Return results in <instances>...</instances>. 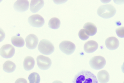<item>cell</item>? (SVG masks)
I'll list each match as a JSON object with an SVG mask.
<instances>
[{"instance_id": "1", "label": "cell", "mask_w": 124, "mask_h": 83, "mask_svg": "<svg viewBox=\"0 0 124 83\" xmlns=\"http://www.w3.org/2000/svg\"><path fill=\"white\" fill-rule=\"evenodd\" d=\"M72 83H98L95 75L91 72L82 70L75 76Z\"/></svg>"}, {"instance_id": "2", "label": "cell", "mask_w": 124, "mask_h": 83, "mask_svg": "<svg viewBox=\"0 0 124 83\" xmlns=\"http://www.w3.org/2000/svg\"><path fill=\"white\" fill-rule=\"evenodd\" d=\"M115 8L111 4L102 5L98 8L97 11L98 15L101 17L108 19L113 17L116 14Z\"/></svg>"}, {"instance_id": "3", "label": "cell", "mask_w": 124, "mask_h": 83, "mask_svg": "<svg viewBox=\"0 0 124 83\" xmlns=\"http://www.w3.org/2000/svg\"><path fill=\"white\" fill-rule=\"evenodd\" d=\"M38 49L41 53L46 55L51 54L54 51V48L50 41L45 39L41 40L38 45Z\"/></svg>"}, {"instance_id": "4", "label": "cell", "mask_w": 124, "mask_h": 83, "mask_svg": "<svg viewBox=\"0 0 124 83\" xmlns=\"http://www.w3.org/2000/svg\"><path fill=\"white\" fill-rule=\"evenodd\" d=\"M106 60L104 57L100 56L93 57L90 60V66L95 70H99L103 68L106 64Z\"/></svg>"}, {"instance_id": "5", "label": "cell", "mask_w": 124, "mask_h": 83, "mask_svg": "<svg viewBox=\"0 0 124 83\" xmlns=\"http://www.w3.org/2000/svg\"><path fill=\"white\" fill-rule=\"evenodd\" d=\"M59 47L62 52L68 55L72 54L76 49L75 44L72 42L68 41H62L60 44Z\"/></svg>"}, {"instance_id": "6", "label": "cell", "mask_w": 124, "mask_h": 83, "mask_svg": "<svg viewBox=\"0 0 124 83\" xmlns=\"http://www.w3.org/2000/svg\"><path fill=\"white\" fill-rule=\"evenodd\" d=\"M36 60L38 67L42 70L48 69L52 64V61L50 58L43 55L38 56L37 57Z\"/></svg>"}, {"instance_id": "7", "label": "cell", "mask_w": 124, "mask_h": 83, "mask_svg": "<svg viewBox=\"0 0 124 83\" xmlns=\"http://www.w3.org/2000/svg\"><path fill=\"white\" fill-rule=\"evenodd\" d=\"M28 21L30 25L35 27H41L45 23V20L43 17L37 14L30 16L28 18Z\"/></svg>"}, {"instance_id": "8", "label": "cell", "mask_w": 124, "mask_h": 83, "mask_svg": "<svg viewBox=\"0 0 124 83\" xmlns=\"http://www.w3.org/2000/svg\"><path fill=\"white\" fill-rule=\"evenodd\" d=\"M15 52L14 47L10 44H6L3 45L0 50L1 56L5 58H10L12 57Z\"/></svg>"}, {"instance_id": "9", "label": "cell", "mask_w": 124, "mask_h": 83, "mask_svg": "<svg viewBox=\"0 0 124 83\" xmlns=\"http://www.w3.org/2000/svg\"><path fill=\"white\" fill-rule=\"evenodd\" d=\"M26 46L29 49L32 50L37 47L38 42V39L35 35L30 34L26 38Z\"/></svg>"}, {"instance_id": "10", "label": "cell", "mask_w": 124, "mask_h": 83, "mask_svg": "<svg viewBox=\"0 0 124 83\" xmlns=\"http://www.w3.org/2000/svg\"><path fill=\"white\" fill-rule=\"evenodd\" d=\"M29 3L27 0H17L14 4V8L16 11L22 12L29 8Z\"/></svg>"}, {"instance_id": "11", "label": "cell", "mask_w": 124, "mask_h": 83, "mask_svg": "<svg viewBox=\"0 0 124 83\" xmlns=\"http://www.w3.org/2000/svg\"><path fill=\"white\" fill-rule=\"evenodd\" d=\"M105 44L106 47L109 50H114L117 49L119 45L118 40L114 37H111L107 38Z\"/></svg>"}, {"instance_id": "12", "label": "cell", "mask_w": 124, "mask_h": 83, "mask_svg": "<svg viewBox=\"0 0 124 83\" xmlns=\"http://www.w3.org/2000/svg\"><path fill=\"white\" fill-rule=\"evenodd\" d=\"M98 44L96 41L90 40L85 44L84 49V50L87 53H91L95 51L98 49Z\"/></svg>"}, {"instance_id": "13", "label": "cell", "mask_w": 124, "mask_h": 83, "mask_svg": "<svg viewBox=\"0 0 124 83\" xmlns=\"http://www.w3.org/2000/svg\"><path fill=\"white\" fill-rule=\"evenodd\" d=\"M44 5L43 0H31L30 4V10L32 13H36L41 9Z\"/></svg>"}, {"instance_id": "14", "label": "cell", "mask_w": 124, "mask_h": 83, "mask_svg": "<svg viewBox=\"0 0 124 83\" xmlns=\"http://www.w3.org/2000/svg\"><path fill=\"white\" fill-rule=\"evenodd\" d=\"M35 65V61L32 57L28 56L25 58L23 62V66L25 70L30 71L33 68Z\"/></svg>"}, {"instance_id": "15", "label": "cell", "mask_w": 124, "mask_h": 83, "mask_svg": "<svg viewBox=\"0 0 124 83\" xmlns=\"http://www.w3.org/2000/svg\"><path fill=\"white\" fill-rule=\"evenodd\" d=\"M98 81L101 83H106L109 79V75L107 71L103 70L99 71L97 75Z\"/></svg>"}, {"instance_id": "16", "label": "cell", "mask_w": 124, "mask_h": 83, "mask_svg": "<svg viewBox=\"0 0 124 83\" xmlns=\"http://www.w3.org/2000/svg\"><path fill=\"white\" fill-rule=\"evenodd\" d=\"M83 28L88 31L90 36H91L95 35L97 32V29L96 26L92 23H86L84 25Z\"/></svg>"}, {"instance_id": "17", "label": "cell", "mask_w": 124, "mask_h": 83, "mask_svg": "<svg viewBox=\"0 0 124 83\" xmlns=\"http://www.w3.org/2000/svg\"><path fill=\"white\" fill-rule=\"evenodd\" d=\"M16 68L15 64L13 62L9 60L6 61L3 66L4 71L8 73L13 72L15 70Z\"/></svg>"}, {"instance_id": "18", "label": "cell", "mask_w": 124, "mask_h": 83, "mask_svg": "<svg viewBox=\"0 0 124 83\" xmlns=\"http://www.w3.org/2000/svg\"><path fill=\"white\" fill-rule=\"evenodd\" d=\"M11 42L14 46L18 47H22L24 45V41L21 37L18 36H14L11 39Z\"/></svg>"}, {"instance_id": "19", "label": "cell", "mask_w": 124, "mask_h": 83, "mask_svg": "<svg viewBox=\"0 0 124 83\" xmlns=\"http://www.w3.org/2000/svg\"><path fill=\"white\" fill-rule=\"evenodd\" d=\"M60 24L61 22L59 19L56 17H53L49 20L48 25L50 28L56 29L59 27Z\"/></svg>"}, {"instance_id": "20", "label": "cell", "mask_w": 124, "mask_h": 83, "mask_svg": "<svg viewBox=\"0 0 124 83\" xmlns=\"http://www.w3.org/2000/svg\"><path fill=\"white\" fill-rule=\"evenodd\" d=\"M30 83H39L40 77L39 74L36 72L31 73L28 78Z\"/></svg>"}, {"instance_id": "21", "label": "cell", "mask_w": 124, "mask_h": 83, "mask_svg": "<svg viewBox=\"0 0 124 83\" xmlns=\"http://www.w3.org/2000/svg\"><path fill=\"white\" fill-rule=\"evenodd\" d=\"M78 35L79 38L83 41L88 39L90 36L88 31L85 29H81L79 31Z\"/></svg>"}, {"instance_id": "22", "label": "cell", "mask_w": 124, "mask_h": 83, "mask_svg": "<svg viewBox=\"0 0 124 83\" xmlns=\"http://www.w3.org/2000/svg\"><path fill=\"white\" fill-rule=\"evenodd\" d=\"M116 32L117 35L121 38H124V27L118 28L116 30Z\"/></svg>"}, {"instance_id": "23", "label": "cell", "mask_w": 124, "mask_h": 83, "mask_svg": "<svg viewBox=\"0 0 124 83\" xmlns=\"http://www.w3.org/2000/svg\"><path fill=\"white\" fill-rule=\"evenodd\" d=\"M15 83H27V82L25 79L20 78L16 80Z\"/></svg>"}, {"instance_id": "24", "label": "cell", "mask_w": 124, "mask_h": 83, "mask_svg": "<svg viewBox=\"0 0 124 83\" xmlns=\"http://www.w3.org/2000/svg\"><path fill=\"white\" fill-rule=\"evenodd\" d=\"M121 68L122 72L123 73H124V62L121 66Z\"/></svg>"}, {"instance_id": "25", "label": "cell", "mask_w": 124, "mask_h": 83, "mask_svg": "<svg viewBox=\"0 0 124 83\" xmlns=\"http://www.w3.org/2000/svg\"><path fill=\"white\" fill-rule=\"evenodd\" d=\"M52 83H63L62 82L59 81H54Z\"/></svg>"}, {"instance_id": "26", "label": "cell", "mask_w": 124, "mask_h": 83, "mask_svg": "<svg viewBox=\"0 0 124 83\" xmlns=\"http://www.w3.org/2000/svg\"><path fill=\"white\" fill-rule=\"evenodd\" d=\"M123 83H124V82H123Z\"/></svg>"}]
</instances>
